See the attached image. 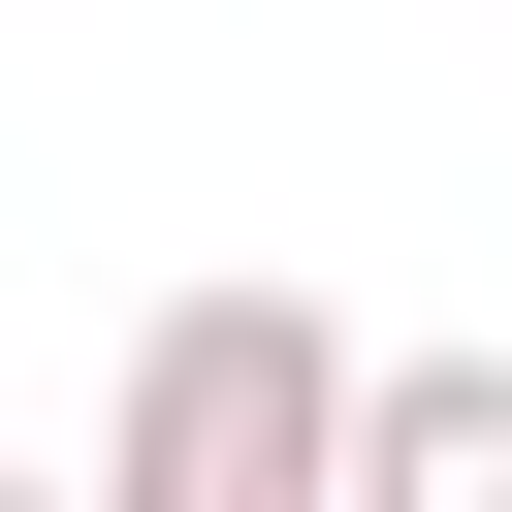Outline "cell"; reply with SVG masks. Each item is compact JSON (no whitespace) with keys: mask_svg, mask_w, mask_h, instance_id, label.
<instances>
[{"mask_svg":"<svg viewBox=\"0 0 512 512\" xmlns=\"http://www.w3.org/2000/svg\"><path fill=\"white\" fill-rule=\"evenodd\" d=\"M96 480L128 512H352V320L320 288H160L128 384H96Z\"/></svg>","mask_w":512,"mask_h":512,"instance_id":"6da1fadb","label":"cell"},{"mask_svg":"<svg viewBox=\"0 0 512 512\" xmlns=\"http://www.w3.org/2000/svg\"><path fill=\"white\" fill-rule=\"evenodd\" d=\"M352 512H512V352H352Z\"/></svg>","mask_w":512,"mask_h":512,"instance_id":"7a4b0ae2","label":"cell"}]
</instances>
